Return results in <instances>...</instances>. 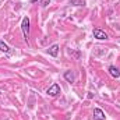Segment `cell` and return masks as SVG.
Instances as JSON below:
<instances>
[{
	"label": "cell",
	"instance_id": "cell-1",
	"mask_svg": "<svg viewBox=\"0 0 120 120\" xmlns=\"http://www.w3.org/2000/svg\"><path fill=\"white\" fill-rule=\"evenodd\" d=\"M21 30H22L24 39L28 42V39H30V18H28V17H24V18H22V22H21Z\"/></svg>",
	"mask_w": 120,
	"mask_h": 120
},
{
	"label": "cell",
	"instance_id": "cell-2",
	"mask_svg": "<svg viewBox=\"0 0 120 120\" xmlns=\"http://www.w3.org/2000/svg\"><path fill=\"white\" fill-rule=\"evenodd\" d=\"M92 35H94V38H95V39H98V41H106V39L109 38V36H108V34H106L105 31L99 30V28H94Z\"/></svg>",
	"mask_w": 120,
	"mask_h": 120
},
{
	"label": "cell",
	"instance_id": "cell-3",
	"mask_svg": "<svg viewBox=\"0 0 120 120\" xmlns=\"http://www.w3.org/2000/svg\"><path fill=\"white\" fill-rule=\"evenodd\" d=\"M46 94H48L49 96H57L60 94V85L59 84H52V85L48 88Z\"/></svg>",
	"mask_w": 120,
	"mask_h": 120
},
{
	"label": "cell",
	"instance_id": "cell-4",
	"mask_svg": "<svg viewBox=\"0 0 120 120\" xmlns=\"http://www.w3.org/2000/svg\"><path fill=\"white\" fill-rule=\"evenodd\" d=\"M106 116H105V112L99 108H95L94 109V120H105Z\"/></svg>",
	"mask_w": 120,
	"mask_h": 120
},
{
	"label": "cell",
	"instance_id": "cell-5",
	"mask_svg": "<svg viewBox=\"0 0 120 120\" xmlns=\"http://www.w3.org/2000/svg\"><path fill=\"white\" fill-rule=\"evenodd\" d=\"M108 71H109V74H110L113 78H119L120 77V70L116 67V66H109Z\"/></svg>",
	"mask_w": 120,
	"mask_h": 120
},
{
	"label": "cell",
	"instance_id": "cell-6",
	"mask_svg": "<svg viewBox=\"0 0 120 120\" xmlns=\"http://www.w3.org/2000/svg\"><path fill=\"white\" fill-rule=\"evenodd\" d=\"M48 53H49L50 56L56 57V56L59 55V45H52V46L48 49Z\"/></svg>",
	"mask_w": 120,
	"mask_h": 120
},
{
	"label": "cell",
	"instance_id": "cell-7",
	"mask_svg": "<svg viewBox=\"0 0 120 120\" xmlns=\"http://www.w3.org/2000/svg\"><path fill=\"white\" fill-rule=\"evenodd\" d=\"M0 50H1V52H4V53H6V55H8V56H11V50H10L8 45H7L4 41H0Z\"/></svg>",
	"mask_w": 120,
	"mask_h": 120
},
{
	"label": "cell",
	"instance_id": "cell-8",
	"mask_svg": "<svg viewBox=\"0 0 120 120\" xmlns=\"http://www.w3.org/2000/svg\"><path fill=\"white\" fill-rule=\"evenodd\" d=\"M64 80L67 82H74V74H73V71H66L64 73Z\"/></svg>",
	"mask_w": 120,
	"mask_h": 120
},
{
	"label": "cell",
	"instance_id": "cell-9",
	"mask_svg": "<svg viewBox=\"0 0 120 120\" xmlns=\"http://www.w3.org/2000/svg\"><path fill=\"white\" fill-rule=\"evenodd\" d=\"M31 3H38V4H41L42 7H46V6L50 4V0H31Z\"/></svg>",
	"mask_w": 120,
	"mask_h": 120
},
{
	"label": "cell",
	"instance_id": "cell-10",
	"mask_svg": "<svg viewBox=\"0 0 120 120\" xmlns=\"http://www.w3.org/2000/svg\"><path fill=\"white\" fill-rule=\"evenodd\" d=\"M70 4L71 6H84L85 1L84 0H70Z\"/></svg>",
	"mask_w": 120,
	"mask_h": 120
}]
</instances>
